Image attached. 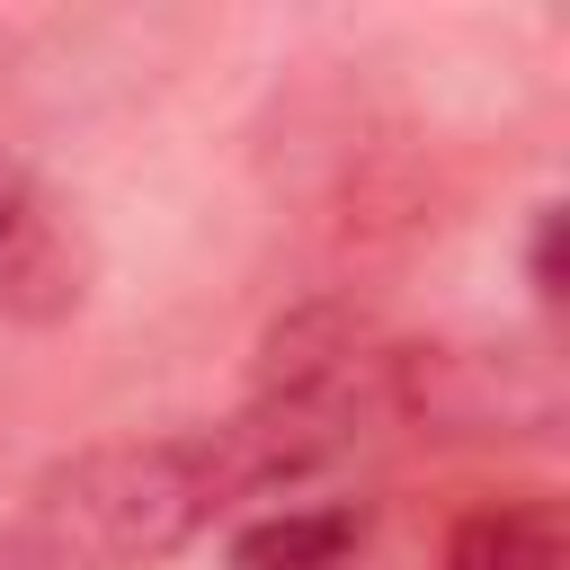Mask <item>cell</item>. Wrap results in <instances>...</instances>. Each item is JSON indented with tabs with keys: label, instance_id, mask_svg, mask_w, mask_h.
<instances>
[{
	"label": "cell",
	"instance_id": "7a4b0ae2",
	"mask_svg": "<svg viewBox=\"0 0 570 570\" xmlns=\"http://www.w3.org/2000/svg\"><path fill=\"white\" fill-rule=\"evenodd\" d=\"M232 463L214 428L196 436H125V445H80L27 490V543L53 570H151L187 552L223 508H232Z\"/></svg>",
	"mask_w": 570,
	"mask_h": 570
},
{
	"label": "cell",
	"instance_id": "3957f363",
	"mask_svg": "<svg viewBox=\"0 0 570 570\" xmlns=\"http://www.w3.org/2000/svg\"><path fill=\"white\" fill-rule=\"evenodd\" d=\"M80 294H89L80 223L27 160H0V321L45 330V321H71Z\"/></svg>",
	"mask_w": 570,
	"mask_h": 570
},
{
	"label": "cell",
	"instance_id": "8992f818",
	"mask_svg": "<svg viewBox=\"0 0 570 570\" xmlns=\"http://www.w3.org/2000/svg\"><path fill=\"white\" fill-rule=\"evenodd\" d=\"M525 276L543 303H561V205H534V240H525Z\"/></svg>",
	"mask_w": 570,
	"mask_h": 570
},
{
	"label": "cell",
	"instance_id": "5b68a950",
	"mask_svg": "<svg viewBox=\"0 0 570 570\" xmlns=\"http://www.w3.org/2000/svg\"><path fill=\"white\" fill-rule=\"evenodd\" d=\"M436 570H570V525H561V508L534 499V490L481 499V508L454 517Z\"/></svg>",
	"mask_w": 570,
	"mask_h": 570
},
{
	"label": "cell",
	"instance_id": "277c9868",
	"mask_svg": "<svg viewBox=\"0 0 570 570\" xmlns=\"http://www.w3.org/2000/svg\"><path fill=\"white\" fill-rule=\"evenodd\" d=\"M365 508L356 499H276L232 525V570H356Z\"/></svg>",
	"mask_w": 570,
	"mask_h": 570
},
{
	"label": "cell",
	"instance_id": "6da1fadb",
	"mask_svg": "<svg viewBox=\"0 0 570 570\" xmlns=\"http://www.w3.org/2000/svg\"><path fill=\"white\" fill-rule=\"evenodd\" d=\"M383 419H401V347L347 303H303L267 330L249 401L214 428V445L232 463V490L267 499L347 463Z\"/></svg>",
	"mask_w": 570,
	"mask_h": 570
}]
</instances>
